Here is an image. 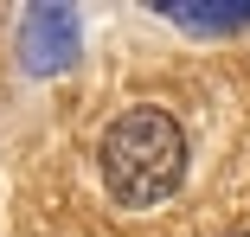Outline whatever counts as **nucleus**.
I'll return each instance as SVG.
<instances>
[{"label": "nucleus", "mask_w": 250, "mask_h": 237, "mask_svg": "<svg viewBox=\"0 0 250 237\" xmlns=\"http://www.w3.org/2000/svg\"><path fill=\"white\" fill-rule=\"evenodd\" d=\"M96 154H103V193L122 212H154L186 179V128L154 103H135L103 128Z\"/></svg>", "instance_id": "nucleus-1"}, {"label": "nucleus", "mask_w": 250, "mask_h": 237, "mask_svg": "<svg viewBox=\"0 0 250 237\" xmlns=\"http://www.w3.org/2000/svg\"><path fill=\"white\" fill-rule=\"evenodd\" d=\"M71 39H77V13L71 7H32L20 26V64L32 77H52L71 64Z\"/></svg>", "instance_id": "nucleus-2"}, {"label": "nucleus", "mask_w": 250, "mask_h": 237, "mask_svg": "<svg viewBox=\"0 0 250 237\" xmlns=\"http://www.w3.org/2000/svg\"><path fill=\"white\" fill-rule=\"evenodd\" d=\"M167 20L186 32H244L250 7H167Z\"/></svg>", "instance_id": "nucleus-3"}, {"label": "nucleus", "mask_w": 250, "mask_h": 237, "mask_svg": "<svg viewBox=\"0 0 250 237\" xmlns=\"http://www.w3.org/2000/svg\"><path fill=\"white\" fill-rule=\"evenodd\" d=\"M231 237H250V224H244V231H231Z\"/></svg>", "instance_id": "nucleus-4"}]
</instances>
